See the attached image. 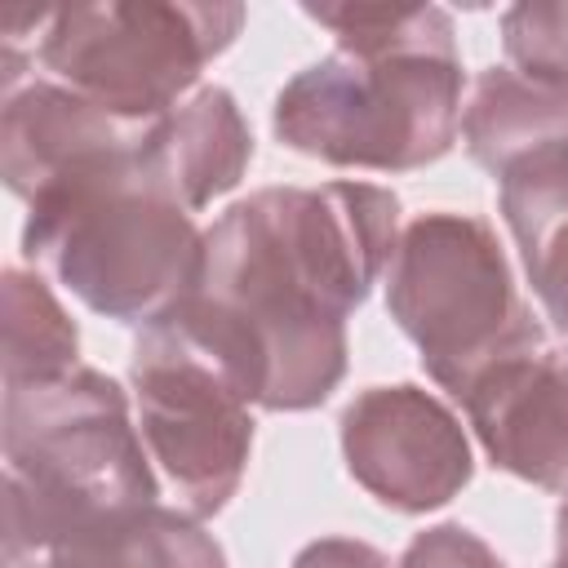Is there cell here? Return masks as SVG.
Returning a JSON list of instances; mask_svg holds the SVG:
<instances>
[{"label": "cell", "mask_w": 568, "mask_h": 568, "mask_svg": "<svg viewBox=\"0 0 568 568\" xmlns=\"http://www.w3.org/2000/svg\"><path fill=\"white\" fill-rule=\"evenodd\" d=\"M395 240L399 200L377 182L262 186L204 231L200 288L169 320L248 404L320 408L346 377V320Z\"/></svg>", "instance_id": "6da1fadb"}, {"label": "cell", "mask_w": 568, "mask_h": 568, "mask_svg": "<svg viewBox=\"0 0 568 568\" xmlns=\"http://www.w3.org/2000/svg\"><path fill=\"white\" fill-rule=\"evenodd\" d=\"M337 49L302 67L271 106L275 138L333 169L413 173L462 133V53L439 4H302Z\"/></svg>", "instance_id": "7a4b0ae2"}, {"label": "cell", "mask_w": 568, "mask_h": 568, "mask_svg": "<svg viewBox=\"0 0 568 568\" xmlns=\"http://www.w3.org/2000/svg\"><path fill=\"white\" fill-rule=\"evenodd\" d=\"M4 559L49 555L160 501L129 395L102 368L4 386Z\"/></svg>", "instance_id": "3957f363"}, {"label": "cell", "mask_w": 568, "mask_h": 568, "mask_svg": "<svg viewBox=\"0 0 568 568\" xmlns=\"http://www.w3.org/2000/svg\"><path fill=\"white\" fill-rule=\"evenodd\" d=\"M138 142L36 195L22 253L89 311L151 328L200 288L204 231L146 178Z\"/></svg>", "instance_id": "277c9868"}, {"label": "cell", "mask_w": 568, "mask_h": 568, "mask_svg": "<svg viewBox=\"0 0 568 568\" xmlns=\"http://www.w3.org/2000/svg\"><path fill=\"white\" fill-rule=\"evenodd\" d=\"M386 311L417 346L426 377L453 399L488 364L546 342L497 231L453 209H430L399 226L386 266Z\"/></svg>", "instance_id": "5b68a950"}, {"label": "cell", "mask_w": 568, "mask_h": 568, "mask_svg": "<svg viewBox=\"0 0 568 568\" xmlns=\"http://www.w3.org/2000/svg\"><path fill=\"white\" fill-rule=\"evenodd\" d=\"M244 4L106 0L49 9L36 62L124 124H151L195 93L200 71L235 44Z\"/></svg>", "instance_id": "8992f818"}, {"label": "cell", "mask_w": 568, "mask_h": 568, "mask_svg": "<svg viewBox=\"0 0 568 568\" xmlns=\"http://www.w3.org/2000/svg\"><path fill=\"white\" fill-rule=\"evenodd\" d=\"M129 390L151 462L195 519L226 510L253 453V413L217 359L173 320L142 328L129 355Z\"/></svg>", "instance_id": "52a82bcc"}, {"label": "cell", "mask_w": 568, "mask_h": 568, "mask_svg": "<svg viewBox=\"0 0 568 568\" xmlns=\"http://www.w3.org/2000/svg\"><path fill=\"white\" fill-rule=\"evenodd\" d=\"M337 426L351 479L399 515L448 506L475 475L466 426L413 382L359 390Z\"/></svg>", "instance_id": "ba28073f"}, {"label": "cell", "mask_w": 568, "mask_h": 568, "mask_svg": "<svg viewBox=\"0 0 568 568\" xmlns=\"http://www.w3.org/2000/svg\"><path fill=\"white\" fill-rule=\"evenodd\" d=\"M484 457L568 497V346H524L488 364L457 395Z\"/></svg>", "instance_id": "9c48e42d"}, {"label": "cell", "mask_w": 568, "mask_h": 568, "mask_svg": "<svg viewBox=\"0 0 568 568\" xmlns=\"http://www.w3.org/2000/svg\"><path fill=\"white\" fill-rule=\"evenodd\" d=\"M142 129L146 124H124L58 80H27L18 93H4L0 111L4 186L31 204L53 182L133 146Z\"/></svg>", "instance_id": "30bf717a"}, {"label": "cell", "mask_w": 568, "mask_h": 568, "mask_svg": "<svg viewBox=\"0 0 568 568\" xmlns=\"http://www.w3.org/2000/svg\"><path fill=\"white\" fill-rule=\"evenodd\" d=\"M138 160L164 195H173L186 213H200L240 186L253 164V133L231 89L200 84L169 115L142 129Z\"/></svg>", "instance_id": "8fae6325"}, {"label": "cell", "mask_w": 568, "mask_h": 568, "mask_svg": "<svg viewBox=\"0 0 568 568\" xmlns=\"http://www.w3.org/2000/svg\"><path fill=\"white\" fill-rule=\"evenodd\" d=\"M466 155L488 178L568 151V84L519 75L515 67H488L475 75L462 106Z\"/></svg>", "instance_id": "7c38bea8"}, {"label": "cell", "mask_w": 568, "mask_h": 568, "mask_svg": "<svg viewBox=\"0 0 568 568\" xmlns=\"http://www.w3.org/2000/svg\"><path fill=\"white\" fill-rule=\"evenodd\" d=\"M497 200L546 320L568 337V151L501 178Z\"/></svg>", "instance_id": "4fadbf2b"}, {"label": "cell", "mask_w": 568, "mask_h": 568, "mask_svg": "<svg viewBox=\"0 0 568 568\" xmlns=\"http://www.w3.org/2000/svg\"><path fill=\"white\" fill-rule=\"evenodd\" d=\"M62 568H226V550L186 510L142 506L98 524L62 550H49Z\"/></svg>", "instance_id": "5bb4252c"}, {"label": "cell", "mask_w": 568, "mask_h": 568, "mask_svg": "<svg viewBox=\"0 0 568 568\" xmlns=\"http://www.w3.org/2000/svg\"><path fill=\"white\" fill-rule=\"evenodd\" d=\"M0 368L4 386H31V382H53L75 368L80 359V328L53 297V288L22 266L4 271L0 284Z\"/></svg>", "instance_id": "9a60e30c"}, {"label": "cell", "mask_w": 568, "mask_h": 568, "mask_svg": "<svg viewBox=\"0 0 568 568\" xmlns=\"http://www.w3.org/2000/svg\"><path fill=\"white\" fill-rule=\"evenodd\" d=\"M501 49L519 75L568 84V0L510 4L501 13Z\"/></svg>", "instance_id": "2e32d148"}, {"label": "cell", "mask_w": 568, "mask_h": 568, "mask_svg": "<svg viewBox=\"0 0 568 568\" xmlns=\"http://www.w3.org/2000/svg\"><path fill=\"white\" fill-rule=\"evenodd\" d=\"M395 568H506V559L466 524H430L404 546Z\"/></svg>", "instance_id": "e0dca14e"}, {"label": "cell", "mask_w": 568, "mask_h": 568, "mask_svg": "<svg viewBox=\"0 0 568 568\" xmlns=\"http://www.w3.org/2000/svg\"><path fill=\"white\" fill-rule=\"evenodd\" d=\"M293 568H390V559L359 537H320L297 550Z\"/></svg>", "instance_id": "ac0fdd59"}, {"label": "cell", "mask_w": 568, "mask_h": 568, "mask_svg": "<svg viewBox=\"0 0 568 568\" xmlns=\"http://www.w3.org/2000/svg\"><path fill=\"white\" fill-rule=\"evenodd\" d=\"M546 568H568V497L555 510V559Z\"/></svg>", "instance_id": "d6986e66"}, {"label": "cell", "mask_w": 568, "mask_h": 568, "mask_svg": "<svg viewBox=\"0 0 568 568\" xmlns=\"http://www.w3.org/2000/svg\"><path fill=\"white\" fill-rule=\"evenodd\" d=\"M4 568H62L53 555H18V559H4Z\"/></svg>", "instance_id": "ffe728a7"}]
</instances>
